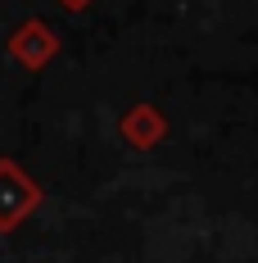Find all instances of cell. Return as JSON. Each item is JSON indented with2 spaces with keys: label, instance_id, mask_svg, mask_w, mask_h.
<instances>
[{
  "label": "cell",
  "instance_id": "6da1fadb",
  "mask_svg": "<svg viewBox=\"0 0 258 263\" xmlns=\"http://www.w3.org/2000/svg\"><path fill=\"white\" fill-rule=\"evenodd\" d=\"M41 200L46 195L23 173V163L18 159H0V232H18L27 218L36 213Z\"/></svg>",
  "mask_w": 258,
  "mask_h": 263
},
{
  "label": "cell",
  "instance_id": "7a4b0ae2",
  "mask_svg": "<svg viewBox=\"0 0 258 263\" xmlns=\"http://www.w3.org/2000/svg\"><path fill=\"white\" fill-rule=\"evenodd\" d=\"M5 50L14 54L18 68H27V73H46V68L54 64V54H59V32H54L50 23H41V18H23V23L9 32Z\"/></svg>",
  "mask_w": 258,
  "mask_h": 263
},
{
  "label": "cell",
  "instance_id": "3957f363",
  "mask_svg": "<svg viewBox=\"0 0 258 263\" xmlns=\"http://www.w3.org/2000/svg\"><path fill=\"white\" fill-rule=\"evenodd\" d=\"M118 136L127 141L131 150H154V145H163L168 141V114L158 105H131L123 118H118Z\"/></svg>",
  "mask_w": 258,
  "mask_h": 263
},
{
  "label": "cell",
  "instance_id": "277c9868",
  "mask_svg": "<svg viewBox=\"0 0 258 263\" xmlns=\"http://www.w3.org/2000/svg\"><path fill=\"white\" fill-rule=\"evenodd\" d=\"M54 5H59V9H68V14H86L95 0H54Z\"/></svg>",
  "mask_w": 258,
  "mask_h": 263
}]
</instances>
